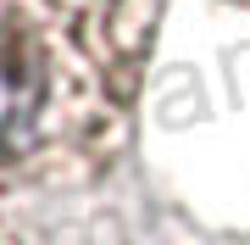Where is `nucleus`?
I'll use <instances>...</instances> for the list:
<instances>
[{
    "label": "nucleus",
    "mask_w": 250,
    "mask_h": 245,
    "mask_svg": "<svg viewBox=\"0 0 250 245\" xmlns=\"http://www.w3.org/2000/svg\"><path fill=\"white\" fill-rule=\"evenodd\" d=\"M161 0H0V190H78L123 162Z\"/></svg>",
    "instance_id": "obj_1"
},
{
    "label": "nucleus",
    "mask_w": 250,
    "mask_h": 245,
    "mask_svg": "<svg viewBox=\"0 0 250 245\" xmlns=\"http://www.w3.org/2000/svg\"><path fill=\"white\" fill-rule=\"evenodd\" d=\"M0 245H28L17 212H11V190H0Z\"/></svg>",
    "instance_id": "obj_2"
},
{
    "label": "nucleus",
    "mask_w": 250,
    "mask_h": 245,
    "mask_svg": "<svg viewBox=\"0 0 250 245\" xmlns=\"http://www.w3.org/2000/svg\"><path fill=\"white\" fill-rule=\"evenodd\" d=\"M228 6H245V11H250V0H228Z\"/></svg>",
    "instance_id": "obj_3"
}]
</instances>
